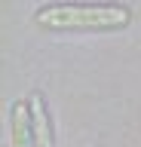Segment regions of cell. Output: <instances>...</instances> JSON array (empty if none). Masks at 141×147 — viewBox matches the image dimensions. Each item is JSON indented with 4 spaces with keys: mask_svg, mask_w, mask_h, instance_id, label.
Returning <instances> with one entry per match:
<instances>
[{
    "mask_svg": "<svg viewBox=\"0 0 141 147\" xmlns=\"http://www.w3.org/2000/svg\"><path fill=\"white\" fill-rule=\"evenodd\" d=\"M9 123H12V147H28V141L34 138L28 98H22V101H16V104H12V110H9Z\"/></svg>",
    "mask_w": 141,
    "mask_h": 147,
    "instance_id": "obj_3",
    "label": "cell"
},
{
    "mask_svg": "<svg viewBox=\"0 0 141 147\" xmlns=\"http://www.w3.org/2000/svg\"><path fill=\"white\" fill-rule=\"evenodd\" d=\"M34 25L43 31H80V34H107L132 25V9L117 0L101 3H46L34 12Z\"/></svg>",
    "mask_w": 141,
    "mask_h": 147,
    "instance_id": "obj_1",
    "label": "cell"
},
{
    "mask_svg": "<svg viewBox=\"0 0 141 147\" xmlns=\"http://www.w3.org/2000/svg\"><path fill=\"white\" fill-rule=\"evenodd\" d=\"M28 107H31V129H34V147H55V132H52V117L49 107L40 92L28 95Z\"/></svg>",
    "mask_w": 141,
    "mask_h": 147,
    "instance_id": "obj_2",
    "label": "cell"
}]
</instances>
